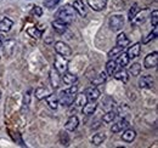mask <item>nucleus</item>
Here are the masks:
<instances>
[{"label":"nucleus","mask_w":158,"mask_h":148,"mask_svg":"<svg viewBox=\"0 0 158 148\" xmlns=\"http://www.w3.org/2000/svg\"><path fill=\"white\" fill-rule=\"evenodd\" d=\"M76 15H77V12H76V10L73 9L72 5H64V6H62L57 11L55 17L57 19L63 21L67 24H71L76 19Z\"/></svg>","instance_id":"nucleus-1"},{"label":"nucleus","mask_w":158,"mask_h":148,"mask_svg":"<svg viewBox=\"0 0 158 148\" xmlns=\"http://www.w3.org/2000/svg\"><path fill=\"white\" fill-rule=\"evenodd\" d=\"M57 97H59L60 105H62L63 107H69L73 103V101H74L76 93L71 92L69 89L68 90H62V91H60Z\"/></svg>","instance_id":"nucleus-2"},{"label":"nucleus","mask_w":158,"mask_h":148,"mask_svg":"<svg viewBox=\"0 0 158 148\" xmlns=\"http://www.w3.org/2000/svg\"><path fill=\"white\" fill-rule=\"evenodd\" d=\"M124 23H125V19H124V16L123 15H119V14H116V15H112L110 19H108V26L112 31L117 32V31H120L123 27H124Z\"/></svg>","instance_id":"nucleus-3"},{"label":"nucleus","mask_w":158,"mask_h":148,"mask_svg":"<svg viewBox=\"0 0 158 148\" xmlns=\"http://www.w3.org/2000/svg\"><path fill=\"white\" fill-rule=\"evenodd\" d=\"M54 66H55V69L62 75L68 71V60L57 54L55 56V60H54Z\"/></svg>","instance_id":"nucleus-4"},{"label":"nucleus","mask_w":158,"mask_h":148,"mask_svg":"<svg viewBox=\"0 0 158 148\" xmlns=\"http://www.w3.org/2000/svg\"><path fill=\"white\" fill-rule=\"evenodd\" d=\"M55 51L59 55L63 56L66 58H69L72 56V49H71V46H68L64 41H56L55 43Z\"/></svg>","instance_id":"nucleus-5"},{"label":"nucleus","mask_w":158,"mask_h":148,"mask_svg":"<svg viewBox=\"0 0 158 148\" xmlns=\"http://www.w3.org/2000/svg\"><path fill=\"white\" fill-rule=\"evenodd\" d=\"M158 63V52L157 51H153L151 54L145 57L143 60V67L146 69H151V68H155Z\"/></svg>","instance_id":"nucleus-6"},{"label":"nucleus","mask_w":158,"mask_h":148,"mask_svg":"<svg viewBox=\"0 0 158 148\" xmlns=\"http://www.w3.org/2000/svg\"><path fill=\"white\" fill-rule=\"evenodd\" d=\"M72 6H73V9L76 10V12L78 14L79 16L85 17L88 15V7H86V5L84 4L83 0H74Z\"/></svg>","instance_id":"nucleus-7"},{"label":"nucleus","mask_w":158,"mask_h":148,"mask_svg":"<svg viewBox=\"0 0 158 148\" xmlns=\"http://www.w3.org/2000/svg\"><path fill=\"white\" fill-rule=\"evenodd\" d=\"M155 84V80L150 75V74H146V75H142L139 80V86L141 89H151Z\"/></svg>","instance_id":"nucleus-8"},{"label":"nucleus","mask_w":158,"mask_h":148,"mask_svg":"<svg viewBox=\"0 0 158 148\" xmlns=\"http://www.w3.org/2000/svg\"><path fill=\"white\" fill-rule=\"evenodd\" d=\"M49 79H50V84L54 89H57L60 85H61V74L54 68L50 71V74H49Z\"/></svg>","instance_id":"nucleus-9"},{"label":"nucleus","mask_w":158,"mask_h":148,"mask_svg":"<svg viewBox=\"0 0 158 148\" xmlns=\"http://www.w3.org/2000/svg\"><path fill=\"white\" fill-rule=\"evenodd\" d=\"M88 5L94 11H102L106 9L107 0H88Z\"/></svg>","instance_id":"nucleus-10"},{"label":"nucleus","mask_w":158,"mask_h":148,"mask_svg":"<svg viewBox=\"0 0 158 148\" xmlns=\"http://www.w3.org/2000/svg\"><path fill=\"white\" fill-rule=\"evenodd\" d=\"M84 93H85L88 101H96V100H99L100 95H101L100 90L96 86H90V88H88Z\"/></svg>","instance_id":"nucleus-11"},{"label":"nucleus","mask_w":158,"mask_h":148,"mask_svg":"<svg viewBox=\"0 0 158 148\" xmlns=\"http://www.w3.org/2000/svg\"><path fill=\"white\" fill-rule=\"evenodd\" d=\"M79 125V119L77 115H71L68 118V120L66 121L64 124V130L66 131H74V130L78 128Z\"/></svg>","instance_id":"nucleus-12"},{"label":"nucleus","mask_w":158,"mask_h":148,"mask_svg":"<svg viewBox=\"0 0 158 148\" xmlns=\"http://www.w3.org/2000/svg\"><path fill=\"white\" fill-rule=\"evenodd\" d=\"M128 126H129V121H128L125 118H123V119H120L119 121H117L116 124H113V125L111 126V131H112L113 134H118L120 131L125 130Z\"/></svg>","instance_id":"nucleus-13"},{"label":"nucleus","mask_w":158,"mask_h":148,"mask_svg":"<svg viewBox=\"0 0 158 148\" xmlns=\"http://www.w3.org/2000/svg\"><path fill=\"white\" fill-rule=\"evenodd\" d=\"M51 26H52V28L55 29V32H57L59 34H63L64 32H67V28H68V24H67V23H64L63 21L57 19V18L55 19V21H52Z\"/></svg>","instance_id":"nucleus-14"},{"label":"nucleus","mask_w":158,"mask_h":148,"mask_svg":"<svg viewBox=\"0 0 158 148\" xmlns=\"http://www.w3.org/2000/svg\"><path fill=\"white\" fill-rule=\"evenodd\" d=\"M150 15V11L147 10V9H145L141 14H136V16L134 17V18L131 19L130 22H131V24H134V26H138V24H141V23H143L146 18H147V16Z\"/></svg>","instance_id":"nucleus-15"},{"label":"nucleus","mask_w":158,"mask_h":148,"mask_svg":"<svg viewBox=\"0 0 158 148\" xmlns=\"http://www.w3.org/2000/svg\"><path fill=\"white\" fill-rule=\"evenodd\" d=\"M140 52H141V44L136 43V44L129 46V49L127 51V55L131 60V58H136L138 56H140Z\"/></svg>","instance_id":"nucleus-16"},{"label":"nucleus","mask_w":158,"mask_h":148,"mask_svg":"<svg viewBox=\"0 0 158 148\" xmlns=\"http://www.w3.org/2000/svg\"><path fill=\"white\" fill-rule=\"evenodd\" d=\"M135 137H136V131L133 129H128V128L124 130V132L122 135V140L124 142H127V143L133 142L135 140Z\"/></svg>","instance_id":"nucleus-17"},{"label":"nucleus","mask_w":158,"mask_h":148,"mask_svg":"<svg viewBox=\"0 0 158 148\" xmlns=\"http://www.w3.org/2000/svg\"><path fill=\"white\" fill-rule=\"evenodd\" d=\"M96 108H98L96 101H89L83 107V114L84 115H91V114H94V112L96 111Z\"/></svg>","instance_id":"nucleus-18"},{"label":"nucleus","mask_w":158,"mask_h":148,"mask_svg":"<svg viewBox=\"0 0 158 148\" xmlns=\"http://www.w3.org/2000/svg\"><path fill=\"white\" fill-rule=\"evenodd\" d=\"M46 103H48V106H49L51 109L56 111V109L59 108V105H60L57 95H55V93H50V95L46 97Z\"/></svg>","instance_id":"nucleus-19"},{"label":"nucleus","mask_w":158,"mask_h":148,"mask_svg":"<svg viewBox=\"0 0 158 148\" xmlns=\"http://www.w3.org/2000/svg\"><path fill=\"white\" fill-rule=\"evenodd\" d=\"M61 80H62V81H63L66 85H69V86H71V85H73V84H76V83H77L78 78H77V75H74V74L66 72V73L62 74Z\"/></svg>","instance_id":"nucleus-20"},{"label":"nucleus","mask_w":158,"mask_h":148,"mask_svg":"<svg viewBox=\"0 0 158 148\" xmlns=\"http://www.w3.org/2000/svg\"><path fill=\"white\" fill-rule=\"evenodd\" d=\"M129 61H130V58L128 57L127 52L122 51V52L118 55V57H117V60H116V63H117V66L122 67V68H124V67H127V66L129 64Z\"/></svg>","instance_id":"nucleus-21"},{"label":"nucleus","mask_w":158,"mask_h":148,"mask_svg":"<svg viewBox=\"0 0 158 148\" xmlns=\"http://www.w3.org/2000/svg\"><path fill=\"white\" fill-rule=\"evenodd\" d=\"M107 73L106 72H101L99 75H95L93 79H91V85L93 86H98V85H102L106 80H107Z\"/></svg>","instance_id":"nucleus-22"},{"label":"nucleus","mask_w":158,"mask_h":148,"mask_svg":"<svg viewBox=\"0 0 158 148\" xmlns=\"http://www.w3.org/2000/svg\"><path fill=\"white\" fill-rule=\"evenodd\" d=\"M14 26V22L12 19H10L9 17H4V18L0 21V32H9L11 29V27Z\"/></svg>","instance_id":"nucleus-23"},{"label":"nucleus","mask_w":158,"mask_h":148,"mask_svg":"<svg viewBox=\"0 0 158 148\" xmlns=\"http://www.w3.org/2000/svg\"><path fill=\"white\" fill-rule=\"evenodd\" d=\"M74 105H76V107H78V108H83L84 107V105L88 102V98H86V96H85V93L84 92H80V93H76V97H74Z\"/></svg>","instance_id":"nucleus-24"},{"label":"nucleus","mask_w":158,"mask_h":148,"mask_svg":"<svg viewBox=\"0 0 158 148\" xmlns=\"http://www.w3.org/2000/svg\"><path fill=\"white\" fill-rule=\"evenodd\" d=\"M117 115H118V113L116 111H113V109H110V111H107L105 114H103V118H102V120H103V123H107V124H110V123H113L114 120H116V118H117Z\"/></svg>","instance_id":"nucleus-25"},{"label":"nucleus","mask_w":158,"mask_h":148,"mask_svg":"<svg viewBox=\"0 0 158 148\" xmlns=\"http://www.w3.org/2000/svg\"><path fill=\"white\" fill-rule=\"evenodd\" d=\"M116 43H117V46H120V47L124 49V47H127L130 44V40H129V38L127 37L124 33H120V34H118V37H117Z\"/></svg>","instance_id":"nucleus-26"},{"label":"nucleus","mask_w":158,"mask_h":148,"mask_svg":"<svg viewBox=\"0 0 158 148\" xmlns=\"http://www.w3.org/2000/svg\"><path fill=\"white\" fill-rule=\"evenodd\" d=\"M114 75V78L117 79V80H119V81H123V83H127L128 80H129V73L124 69V68H122L120 71H116V73L113 74Z\"/></svg>","instance_id":"nucleus-27"},{"label":"nucleus","mask_w":158,"mask_h":148,"mask_svg":"<svg viewBox=\"0 0 158 148\" xmlns=\"http://www.w3.org/2000/svg\"><path fill=\"white\" fill-rule=\"evenodd\" d=\"M117 63H116V61L114 60H110L107 63H106V73L107 75H113V74L116 73V71H117Z\"/></svg>","instance_id":"nucleus-28"},{"label":"nucleus","mask_w":158,"mask_h":148,"mask_svg":"<svg viewBox=\"0 0 158 148\" xmlns=\"http://www.w3.org/2000/svg\"><path fill=\"white\" fill-rule=\"evenodd\" d=\"M50 90L48 89V88H38V89H35V97L38 98V100H43V98H46L49 95H50Z\"/></svg>","instance_id":"nucleus-29"},{"label":"nucleus","mask_w":158,"mask_h":148,"mask_svg":"<svg viewBox=\"0 0 158 148\" xmlns=\"http://www.w3.org/2000/svg\"><path fill=\"white\" fill-rule=\"evenodd\" d=\"M105 140H106V135L99 132V134H95V135L93 136L91 142H93L94 146H100V145H102V143L105 142Z\"/></svg>","instance_id":"nucleus-30"},{"label":"nucleus","mask_w":158,"mask_h":148,"mask_svg":"<svg viewBox=\"0 0 158 148\" xmlns=\"http://www.w3.org/2000/svg\"><path fill=\"white\" fill-rule=\"evenodd\" d=\"M113 107H114V100L112 97L107 96L102 100V108H105L106 111H110V109H113Z\"/></svg>","instance_id":"nucleus-31"},{"label":"nucleus","mask_w":158,"mask_h":148,"mask_svg":"<svg viewBox=\"0 0 158 148\" xmlns=\"http://www.w3.org/2000/svg\"><path fill=\"white\" fill-rule=\"evenodd\" d=\"M27 34H28L29 37L34 38V39H40L43 32L39 31L37 27H29V28H27Z\"/></svg>","instance_id":"nucleus-32"},{"label":"nucleus","mask_w":158,"mask_h":148,"mask_svg":"<svg viewBox=\"0 0 158 148\" xmlns=\"http://www.w3.org/2000/svg\"><path fill=\"white\" fill-rule=\"evenodd\" d=\"M128 73L131 74L133 76H138V75H140V73H141V64L138 63V62H136V63H133V64L130 66Z\"/></svg>","instance_id":"nucleus-33"},{"label":"nucleus","mask_w":158,"mask_h":148,"mask_svg":"<svg viewBox=\"0 0 158 148\" xmlns=\"http://www.w3.org/2000/svg\"><path fill=\"white\" fill-rule=\"evenodd\" d=\"M60 142L62 146H68V143H69V136L64 130H62L60 132Z\"/></svg>","instance_id":"nucleus-34"},{"label":"nucleus","mask_w":158,"mask_h":148,"mask_svg":"<svg viewBox=\"0 0 158 148\" xmlns=\"http://www.w3.org/2000/svg\"><path fill=\"white\" fill-rule=\"evenodd\" d=\"M139 11H140V7H139L138 4H134L131 7H130V10H129V12H128V19L129 21H131V19L134 18L135 16H136V14H138Z\"/></svg>","instance_id":"nucleus-35"},{"label":"nucleus","mask_w":158,"mask_h":148,"mask_svg":"<svg viewBox=\"0 0 158 148\" xmlns=\"http://www.w3.org/2000/svg\"><path fill=\"white\" fill-rule=\"evenodd\" d=\"M157 34H158V28L157 27H155V28H153V31L148 34V37L145 38V39L142 40V43H143V44H148L151 40H153V39H156V38H157Z\"/></svg>","instance_id":"nucleus-36"},{"label":"nucleus","mask_w":158,"mask_h":148,"mask_svg":"<svg viewBox=\"0 0 158 148\" xmlns=\"http://www.w3.org/2000/svg\"><path fill=\"white\" fill-rule=\"evenodd\" d=\"M61 0H44V6L48 9H54L60 4Z\"/></svg>","instance_id":"nucleus-37"},{"label":"nucleus","mask_w":158,"mask_h":148,"mask_svg":"<svg viewBox=\"0 0 158 148\" xmlns=\"http://www.w3.org/2000/svg\"><path fill=\"white\" fill-rule=\"evenodd\" d=\"M123 50H124L123 47H120V46H116V47H113L112 50H110V52H108V55L107 56H108V57H110V60H111V58H113L114 56H118Z\"/></svg>","instance_id":"nucleus-38"},{"label":"nucleus","mask_w":158,"mask_h":148,"mask_svg":"<svg viewBox=\"0 0 158 148\" xmlns=\"http://www.w3.org/2000/svg\"><path fill=\"white\" fill-rule=\"evenodd\" d=\"M150 16H151V23H152V26H153V27H157V24H158V11L157 10L152 11V12L150 14Z\"/></svg>","instance_id":"nucleus-39"},{"label":"nucleus","mask_w":158,"mask_h":148,"mask_svg":"<svg viewBox=\"0 0 158 148\" xmlns=\"http://www.w3.org/2000/svg\"><path fill=\"white\" fill-rule=\"evenodd\" d=\"M32 14H33V15H35L37 17H40V16L43 15V10H41V7H40V6H38V5H35V6H33Z\"/></svg>","instance_id":"nucleus-40"},{"label":"nucleus","mask_w":158,"mask_h":148,"mask_svg":"<svg viewBox=\"0 0 158 148\" xmlns=\"http://www.w3.org/2000/svg\"><path fill=\"white\" fill-rule=\"evenodd\" d=\"M31 91H28L27 93H24V101H23V105H24V107L27 108L28 107V105H29V102H31Z\"/></svg>","instance_id":"nucleus-41"},{"label":"nucleus","mask_w":158,"mask_h":148,"mask_svg":"<svg viewBox=\"0 0 158 148\" xmlns=\"http://www.w3.org/2000/svg\"><path fill=\"white\" fill-rule=\"evenodd\" d=\"M2 46V41H1V39H0V47Z\"/></svg>","instance_id":"nucleus-42"},{"label":"nucleus","mask_w":158,"mask_h":148,"mask_svg":"<svg viewBox=\"0 0 158 148\" xmlns=\"http://www.w3.org/2000/svg\"><path fill=\"white\" fill-rule=\"evenodd\" d=\"M0 98H1V91H0Z\"/></svg>","instance_id":"nucleus-43"}]
</instances>
